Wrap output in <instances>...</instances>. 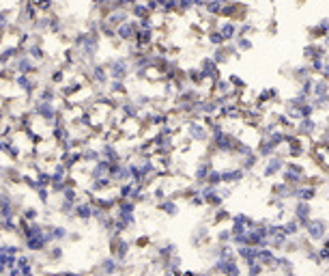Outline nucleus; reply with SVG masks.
<instances>
[{"instance_id": "obj_1", "label": "nucleus", "mask_w": 329, "mask_h": 276, "mask_svg": "<svg viewBox=\"0 0 329 276\" xmlns=\"http://www.w3.org/2000/svg\"><path fill=\"white\" fill-rule=\"evenodd\" d=\"M105 69H108L110 80H127L133 72V65L127 56H114L105 63Z\"/></svg>"}, {"instance_id": "obj_2", "label": "nucleus", "mask_w": 329, "mask_h": 276, "mask_svg": "<svg viewBox=\"0 0 329 276\" xmlns=\"http://www.w3.org/2000/svg\"><path fill=\"white\" fill-rule=\"evenodd\" d=\"M31 113L37 117V119H41V121L48 123V125H52V123L56 121V117L61 115V110L54 106V102H41V99H34Z\"/></svg>"}, {"instance_id": "obj_3", "label": "nucleus", "mask_w": 329, "mask_h": 276, "mask_svg": "<svg viewBox=\"0 0 329 276\" xmlns=\"http://www.w3.org/2000/svg\"><path fill=\"white\" fill-rule=\"evenodd\" d=\"M99 41H101V35H99V31H89V35H86V41L84 45L80 48V54L84 61H93V58L97 56L99 52Z\"/></svg>"}, {"instance_id": "obj_4", "label": "nucleus", "mask_w": 329, "mask_h": 276, "mask_svg": "<svg viewBox=\"0 0 329 276\" xmlns=\"http://www.w3.org/2000/svg\"><path fill=\"white\" fill-rule=\"evenodd\" d=\"M11 63H13V65H11V67H13V72H15V74H31V76L39 74V67H37V63H34L33 58L26 54V52H24V54H20L17 58H13V61H11Z\"/></svg>"}, {"instance_id": "obj_5", "label": "nucleus", "mask_w": 329, "mask_h": 276, "mask_svg": "<svg viewBox=\"0 0 329 276\" xmlns=\"http://www.w3.org/2000/svg\"><path fill=\"white\" fill-rule=\"evenodd\" d=\"M138 20H133V17H129L127 22H123L121 26H116V39L123 41V43H129V41H133L138 33Z\"/></svg>"}, {"instance_id": "obj_6", "label": "nucleus", "mask_w": 329, "mask_h": 276, "mask_svg": "<svg viewBox=\"0 0 329 276\" xmlns=\"http://www.w3.org/2000/svg\"><path fill=\"white\" fill-rule=\"evenodd\" d=\"M52 244V239L48 233H39V236H33V237H26L24 239V246L28 252H45V248Z\"/></svg>"}, {"instance_id": "obj_7", "label": "nucleus", "mask_w": 329, "mask_h": 276, "mask_svg": "<svg viewBox=\"0 0 329 276\" xmlns=\"http://www.w3.org/2000/svg\"><path fill=\"white\" fill-rule=\"evenodd\" d=\"M86 76H89V80L93 82V84H97V86H105V84H108V80H110L105 65H91L89 72H86Z\"/></svg>"}, {"instance_id": "obj_8", "label": "nucleus", "mask_w": 329, "mask_h": 276, "mask_svg": "<svg viewBox=\"0 0 329 276\" xmlns=\"http://www.w3.org/2000/svg\"><path fill=\"white\" fill-rule=\"evenodd\" d=\"M99 272H103V274H116V272H123L125 270V266L116 259L114 255H110V257H103L101 261H99Z\"/></svg>"}, {"instance_id": "obj_9", "label": "nucleus", "mask_w": 329, "mask_h": 276, "mask_svg": "<svg viewBox=\"0 0 329 276\" xmlns=\"http://www.w3.org/2000/svg\"><path fill=\"white\" fill-rule=\"evenodd\" d=\"M101 17H103L105 22H108L110 26L116 28V26H121L123 22H127L132 15H129V9H114V11H105Z\"/></svg>"}, {"instance_id": "obj_10", "label": "nucleus", "mask_w": 329, "mask_h": 276, "mask_svg": "<svg viewBox=\"0 0 329 276\" xmlns=\"http://www.w3.org/2000/svg\"><path fill=\"white\" fill-rule=\"evenodd\" d=\"M58 160H61L65 166L69 168V171H73L78 164H82V151L80 149H71V151H61V156H58Z\"/></svg>"}, {"instance_id": "obj_11", "label": "nucleus", "mask_w": 329, "mask_h": 276, "mask_svg": "<svg viewBox=\"0 0 329 276\" xmlns=\"http://www.w3.org/2000/svg\"><path fill=\"white\" fill-rule=\"evenodd\" d=\"M119 113L123 115V119H138L140 115V106L133 102V99H125V102L119 104Z\"/></svg>"}, {"instance_id": "obj_12", "label": "nucleus", "mask_w": 329, "mask_h": 276, "mask_svg": "<svg viewBox=\"0 0 329 276\" xmlns=\"http://www.w3.org/2000/svg\"><path fill=\"white\" fill-rule=\"evenodd\" d=\"M45 233L50 236L52 242H65L69 236V229L65 225H45Z\"/></svg>"}, {"instance_id": "obj_13", "label": "nucleus", "mask_w": 329, "mask_h": 276, "mask_svg": "<svg viewBox=\"0 0 329 276\" xmlns=\"http://www.w3.org/2000/svg\"><path fill=\"white\" fill-rule=\"evenodd\" d=\"M26 54L31 56L34 63H43L45 61V48H43V43H39V41H31V43L26 45Z\"/></svg>"}, {"instance_id": "obj_14", "label": "nucleus", "mask_w": 329, "mask_h": 276, "mask_svg": "<svg viewBox=\"0 0 329 276\" xmlns=\"http://www.w3.org/2000/svg\"><path fill=\"white\" fill-rule=\"evenodd\" d=\"M108 168H110V162L99 158L95 164H91V171H89V177L91 179H99V177H105L108 175Z\"/></svg>"}, {"instance_id": "obj_15", "label": "nucleus", "mask_w": 329, "mask_h": 276, "mask_svg": "<svg viewBox=\"0 0 329 276\" xmlns=\"http://www.w3.org/2000/svg\"><path fill=\"white\" fill-rule=\"evenodd\" d=\"M34 95H37L34 99H41V102H56L58 91H56L54 84H45V86H39Z\"/></svg>"}, {"instance_id": "obj_16", "label": "nucleus", "mask_w": 329, "mask_h": 276, "mask_svg": "<svg viewBox=\"0 0 329 276\" xmlns=\"http://www.w3.org/2000/svg\"><path fill=\"white\" fill-rule=\"evenodd\" d=\"M99 154H101V158L103 160H108V162H116V160H121V151L116 149V147L112 145V143H108V140H105V143L99 147Z\"/></svg>"}, {"instance_id": "obj_17", "label": "nucleus", "mask_w": 329, "mask_h": 276, "mask_svg": "<svg viewBox=\"0 0 329 276\" xmlns=\"http://www.w3.org/2000/svg\"><path fill=\"white\" fill-rule=\"evenodd\" d=\"M105 89H108V93H110V95H114V97L127 95V80H108Z\"/></svg>"}, {"instance_id": "obj_18", "label": "nucleus", "mask_w": 329, "mask_h": 276, "mask_svg": "<svg viewBox=\"0 0 329 276\" xmlns=\"http://www.w3.org/2000/svg\"><path fill=\"white\" fill-rule=\"evenodd\" d=\"M80 151H82V164H95L99 158H101L99 149H95V147H91V145H84Z\"/></svg>"}, {"instance_id": "obj_19", "label": "nucleus", "mask_w": 329, "mask_h": 276, "mask_svg": "<svg viewBox=\"0 0 329 276\" xmlns=\"http://www.w3.org/2000/svg\"><path fill=\"white\" fill-rule=\"evenodd\" d=\"M157 209L164 211L166 216H179V205L172 201V198H162L157 201Z\"/></svg>"}, {"instance_id": "obj_20", "label": "nucleus", "mask_w": 329, "mask_h": 276, "mask_svg": "<svg viewBox=\"0 0 329 276\" xmlns=\"http://www.w3.org/2000/svg\"><path fill=\"white\" fill-rule=\"evenodd\" d=\"M50 175H52V181H63V179H69V168L65 166V164H63L61 160H56V164L52 166Z\"/></svg>"}, {"instance_id": "obj_21", "label": "nucleus", "mask_w": 329, "mask_h": 276, "mask_svg": "<svg viewBox=\"0 0 329 276\" xmlns=\"http://www.w3.org/2000/svg\"><path fill=\"white\" fill-rule=\"evenodd\" d=\"M187 132H190V136L194 140H204V138H207V130H204V125H200L198 121L187 123Z\"/></svg>"}, {"instance_id": "obj_22", "label": "nucleus", "mask_w": 329, "mask_h": 276, "mask_svg": "<svg viewBox=\"0 0 329 276\" xmlns=\"http://www.w3.org/2000/svg\"><path fill=\"white\" fill-rule=\"evenodd\" d=\"M0 229H2L4 236H20V227H17L15 218H0Z\"/></svg>"}, {"instance_id": "obj_23", "label": "nucleus", "mask_w": 329, "mask_h": 276, "mask_svg": "<svg viewBox=\"0 0 329 276\" xmlns=\"http://www.w3.org/2000/svg\"><path fill=\"white\" fill-rule=\"evenodd\" d=\"M37 15H39V11H37V7H34V2H33V0H28V2H24V9H22V13H20L22 20H24L26 24H31V22H33Z\"/></svg>"}, {"instance_id": "obj_24", "label": "nucleus", "mask_w": 329, "mask_h": 276, "mask_svg": "<svg viewBox=\"0 0 329 276\" xmlns=\"http://www.w3.org/2000/svg\"><path fill=\"white\" fill-rule=\"evenodd\" d=\"M129 15H132L133 20H140V17H146V15H151V11L146 9L144 0H140V2H136V4H132V7H129Z\"/></svg>"}, {"instance_id": "obj_25", "label": "nucleus", "mask_w": 329, "mask_h": 276, "mask_svg": "<svg viewBox=\"0 0 329 276\" xmlns=\"http://www.w3.org/2000/svg\"><path fill=\"white\" fill-rule=\"evenodd\" d=\"M243 175H245L243 168H232V171H224V173H222V181H224V184H234V181H241V179H243Z\"/></svg>"}, {"instance_id": "obj_26", "label": "nucleus", "mask_w": 329, "mask_h": 276, "mask_svg": "<svg viewBox=\"0 0 329 276\" xmlns=\"http://www.w3.org/2000/svg\"><path fill=\"white\" fill-rule=\"evenodd\" d=\"M13 11L11 9H0V35L2 33H7L9 31V26L13 24Z\"/></svg>"}, {"instance_id": "obj_27", "label": "nucleus", "mask_w": 329, "mask_h": 276, "mask_svg": "<svg viewBox=\"0 0 329 276\" xmlns=\"http://www.w3.org/2000/svg\"><path fill=\"white\" fill-rule=\"evenodd\" d=\"M45 252H48L50 261H63V257H65V250H63V246H58V242H52L45 248Z\"/></svg>"}, {"instance_id": "obj_28", "label": "nucleus", "mask_w": 329, "mask_h": 276, "mask_svg": "<svg viewBox=\"0 0 329 276\" xmlns=\"http://www.w3.org/2000/svg\"><path fill=\"white\" fill-rule=\"evenodd\" d=\"M69 181H71V179H69ZM61 197L65 198V201H71V203H78V201H80V192H78V188H73L71 184L65 188Z\"/></svg>"}, {"instance_id": "obj_29", "label": "nucleus", "mask_w": 329, "mask_h": 276, "mask_svg": "<svg viewBox=\"0 0 329 276\" xmlns=\"http://www.w3.org/2000/svg\"><path fill=\"white\" fill-rule=\"evenodd\" d=\"M73 209H75V203L71 201H61V207H58V214H63V216H67L69 220H75V216H73Z\"/></svg>"}, {"instance_id": "obj_30", "label": "nucleus", "mask_w": 329, "mask_h": 276, "mask_svg": "<svg viewBox=\"0 0 329 276\" xmlns=\"http://www.w3.org/2000/svg\"><path fill=\"white\" fill-rule=\"evenodd\" d=\"M220 33H222V37H224V41L234 39V37H237V26H234L232 22H226V24L220 26Z\"/></svg>"}, {"instance_id": "obj_31", "label": "nucleus", "mask_w": 329, "mask_h": 276, "mask_svg": "<svg viewBox=\"0 0 329 276\" xmlns=\"http://www.w3.org/2000/svg\"><path fill=\"white\" fill-rule=\"evenodd\" d=\"M65 80H67V72H65L63 67H56L54 72L50 74V82H52V84H54V86H61Z\"/></svg>"}, {"instance_id": "obj_32", "label": "nucleus", "mask_w": 329, "mask_h": 276, "mask_svg": "<svg viewBox=\"0 0 329 276\" xmlns=\"http://www.w3.org/2000/svg\"><path fill=\"white\" fill-rule=\"evenodd\" d=\"M33 2L39 13H52V9H54V0H33Z\"/></svg>"}, {"instance_id": "obj_33", "label": "nucleus", "mask_w": 329, "mask_h": 276, "mask_svg": "<svg viewBox=\"0 0 329 276\" xmlns=\"http://www.w3.org/2000/svg\"><path fill=\"white\" fill-rule=\"evenodd\" d=\"M34 179H37V184L39 186H50L52 184V175H50V171H39L34 173Z\"/></svg>"}, {"instance_id": "obj_34", "label": "nucleus", "mask_w": 329, "mask_h": 276, "mask_svg": "<svg viewBox=\"0 0 329 276\" xmlns=\"http://www.w3.org/2000/svg\"><path fill=\"white\" fill-rule=\"evenodd\" d=\"M22 218L28 220V222H33V220H39V209L37 207H24L22 209Z\"/></svg>"}, {"instance_id": "obj_35", "label": "nucleus", "mask_w": 329, "mask_h": 276, "mask_svg": "<svg viewBox=\"0 0 329 276\" xmlns=\"http://www.w3.org/2000/svg\"><path fill=\"white\" fill-rule=\"evenodd\" d=\"M34 192H37L39 201L43 203V205H48V203H50V195H52V192H50V186H39Z\"/></svg>"}, {"instance_id": "obj_36", "label": "nucleus", "mask_w": 329, "mask_h": 276, "mask_svg": "<svg viewBox=\"0 0 329 276\" xmlns=\"http://www.w3.org/2000/svg\"><path fill=\"white\" fill-rule=\"evenodd\" d=\"M63 28H65V24H63V20H61V17L50 15V33H61Z\"/></svg>"}, {"instance_id": "obj_37", "label": "nucleus", "mask_w": 329, "mask_h": 276, "mask_svg": "<svg viewBox=\"0 0 329 276\" xmlns=\"http://www.w3.org/2000/svg\"><path fill=\"white\" fill-rule=\"evenodd\" d=\"M209 171H211V168H209V164H200V166L196 168V181H200V184H202V181H207Z\"/></svg>"}, {"instance_id": "obj_38", "label": "nucleus", "mask_w": 329, "mask_h": 276, "mask_svg": "<svg viewBox=\"0 0 329 276\" xmlns=\"http://www.w3.org/2000/svg\"><path fill=\"white\" fill-rule=\"evenodd\" d=\"M0 252H9V255H20V246H15V244H4V242H0Z\"/></svg>"}, {"instance_id": "obj_39", "label": "nucleus", "mask_w": 329, "mask_h": 276, "mask_svg": "<svg viewBox=\"0 0 329 276\" xmlns=\"http://www.w3.org/2000/svg\"><path fill=\"white\" fill-rule=\"evenodd\" d=\"M209 41H211L213 45H224V43H226L220 31H211V33H209Z\"/></svg>"}, {"instance_id": "obj_40", "label": "nucleus", "mask_w": 329, "mask_h": 276, "mask_svg": "<svg viewBox=\"0 0 329 276\" xmlns=\"http://www.w3.org/2000/svg\"><path fill=\"white\" fill-rule=\"evenodd\" d=\"M207 184H211V186H220V184H222V173L209 171V175H207Z\"/></svg>"}, {"instance_id": "obj_41", "label": "nucleus", "mask_w": 329, "mask_h": 276, "mask_svg": "<svg viewBox=\"0 0 329 276\" xmlns=\"http://www.w3.org/2000/svg\"><path fill=\"white\" fill-rule=\"evenodd\" d=\"M116 218H121V220H125V225L132 229V227H136V214H116Z\"/></svg>"}, {"instance_id": "obj_42", "label": "nucleus", "mask_w": 329, "mask_h": 276, "mask_svg": "<svg viewBox=\"0 0 329 276\" xmlns=\"http://www.w3.org/2000/svg\"><path fill=\"white\" fill-rule=\"evenodd\" d=\"M86 35H89V33H84V31L75 35V37H73V50H80L82 45H84V41H86Z\"/></svg>"}, {"instance_id": "obj_43", "label": "nucleus", "mask_w": 329, "mask_h": 276, "mask_svg": "<svg viewBox=\"0 0 329 276\" xmlns=\"http://www.w3.org/2000/svg\"><path fill=\"white\" fill-rule=\"evenodd\" d=\"M252 43L248 37H237V50H250Z\"/></svg>"}, {"instance_id": "obj_44", "label": "nucleus", "mask_w": 329, "mask_h": 276, "mask_svg": "<svg viewBox=\"0 0 329 276\" xmlns=\"http://www.w3.org/2000/svg\"><path fill=\"white\" fill-rule=\"evenodd\" d=\"M149 242H151L149 236H140V237L136 239V246H138V248H146V246H149Z\"/></svg>"}, {"instance_id": "obj_45", "label": "nucleus", "mask_w": 329, "mask_h": 276, "mask_svg": "<svg viewBox=\"0 0 329 276\" xmlns=\"http://www.w3.org/2000/svg\"><path fill=\"white\" fill-rule=\"evenodd\" d=\"M67 239H71V242H78V239H82V236H80V233H71V231H69Z\"/></svg>"}, {"instance_id": "obj_46", "label": "nucleus", "mask_w": 329, "mask_h": 276, "mask_svg": "<svg viewBox=\"0 0 329 276\" xmlns=\"http://www.w3.org/2000/svg\"><path fill=\"white\" fill-rule=\"evenodd\" d=\"M7 121V108H0V123Z\"/></svg>"}, {"instance_id": "obj_47", "label": "nucleus", "mask_w": 329, "mask_h": 276, "mask_svg": "<svg viewBox=\"0 0 329 276\" xmlns=\"http://www.w3.org/2000/svg\"><path fill=\"white\" fill-rule=\"evenodd\" d=\"M0 171H2V158H0Z\"/></svg>"}, {"instance_id": "obj_48", "label": "nucleus", "mask_w": 329, "mask_h": 276, "mask_svg": "<svg viewBox=\"0 0 329 276\" xmlns=\"http://www.w3.org/2000/svg\"><path fill=\"white\" fill-rule=\"evenodd\" d=\"M0 65H2V56H0Z\"/></svg>"}]
</instances>
